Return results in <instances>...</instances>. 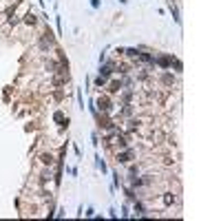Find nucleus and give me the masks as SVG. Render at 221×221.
<instances>
[{
    "instance_id": "1",
    "label": "nucleus",
    "mask_w": 221,
    "mask_h": 221,
    "mask_svg": "<svg viewBox=\"0 0 221 221\" xmlns=\"http://www.w3.org/2000/svg\"><path fill=\"white\" fill-rule=\"evenodd\" d=\"M128 157H131V153H122L117 159H119V162H128Z\"/></svg>"
},
{
    "instance_id": "2",
    "label": "nucleus",
    "mask_w": 221,
    "mask_h": 221,
    "mask_svg": "<svg viewBox=\"0 0 221 221\" xmlns=\"http://www.w3.org/2000/svg\"><path fill=\"white\" fill-rule=\"evenodd\" d=\"M100 108H104V111H108V100H100Z\"/></svg>"
},
{
    "instance_id": "3",
    "label": "nucleus",
    "mask_w": 221,
    "mask_h": 221,
    "mask_svg": "<svg viewBox=\"0 0 221 221\" xmlns=\"http://www.w3.org/2000/svg\"><path fill=\"white\" fill-rule=\"evenodd\" d=\"M102 75H104V77L111 75V66H104V69H102Z\"/></svg>"
},
{
    "instance_id": "4",
    "label": "nucleus",
    "mask_w": 221,
    "mask_h": 221,
    "mask_svg": "<svg viewBox=\"0 0 221 221\" xmlns=\"http://www.w3.org/2000/svg\"><path fill=\"white\" fill-rule=\"evenodd\" d=\"M42 162H44V164H51L53 157H51V155H42Z\"/></svg>"
},
{
    "instance_id": "5",
    "label": "nucleus",
    "mask_w": 221,
    "mask_h": 221,
    "mask_svg": "<svg viewBox=\"0 0 221 221\" xmlns=\"http://www.w3.org/2000/svg\"><path fill=\"white\" fill-rule=\"evenodd\" d=\"M27 22H29V24H35V16L29 13V16H27Z\"/></svg>"
}]
</instances>
